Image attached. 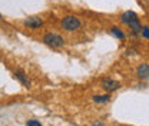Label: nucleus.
<instances>
[{
	"label": "nucleus",
	"mask_w": 149,
	"mask_h": 126,
	"mask_svg": "<svg viewBox=\"0 0 149 126\" xmlns=\"http://www.w3.org/2000/svg\"><path fill=\"white\" fill-rule=\"evenodd\" d=\"M93 100L97 102V103H108L111 100V96L109 95H103V96H93Z\"/></svg>",
	"instance_id": "obj_8"
},
{
	"label": "nucleus",
	"mask_w": 149,
	"mask_h": 126,
	"mask_svg": "<svg viewBox=\"0 0 149 126\" xmlns=\"http://www.w3.org/2000/svg\"><path fill=\"white\" fill-rule=\"evenodd\" d=\"M138 77L141 79V80H149V65L146 63H142L139 68H138Z\"/></svg>",
	"instance_id": "obj_4"
},
{
	"label": "nucleus",
	"mask_w": 149,
	"mask_h": 126,
	"mask_svg": "<svg viewBox=\"0 0 149 126\" xmlns=\"http://www.w3.org/2000/svg\"><path fill=\"white\" fill-rule=\"evenodd\" d=\"M42 24H43L42 19H40V17H36V16H33V17H29L27 20H24V26H26V27H30V29H39Z\"/></svg>",
	"instance_id": "obj_5"
},
{
	"label": "nucleus",
	"mask_w": 149,
	"mask_h": 126,
	"mask_svg": "<svg viewBox=\"0 0 149 126\" xmlns=\"http://www.w3.org/2000/svg\"><path fill=\"white\" fill-rule=\"evenodd\" d=\"M29 126H40V122H36V120H29L27 122Z\"/></svg>",
	"instance_id": "obj_11"
},
{
	"label": "nucleus",
	"mask_w": 149,
	"mask_h": 126,
	"mask_svg": "<svg viewBox=\"0 0 149 126\" xmlns=\"http://www.w3.org/2000/svg\"><path fill=\"white\" fill-rule=\"evenodd\" d=\"M142 36L146 37V39H149V27H142Z\"/></svg>",
	"instance_id": "obj_10"
},
{
	"label": "nucleus",
	"mask_w": 149,
	"mask_h": 126,
	"mask_svg": "<svg viewBox=\"0 0 149 126\" xmlns=\"http://www.w3.org/2000/svg\"><path fill=\"white\" fill-rule=\"evenodd\" d=\"M0 19H1V16H0Z\"/></svg>",
	"instance_id": "obj_12"
},
{
	"label": "nucleus",
	"mask_w": 149,
	"mask_h": 126,
	"mask_svg": "<svg viewBox=\"0 0 149 126\" xmlns=\"http://www.w3.org/2000/svg\"><path fill=\"white\" fill-rule=\"evenodd\" d=\"M60 24H62V27H63L66 32H74V30L80 29V26H82L80 20L77 17H74V16H66V17L60 22Z\"/></svg>",
	"instance_id": "obj_2"
},
{
	"label": "nucleus",
	"mask_w": 149,
	"mask_h": 126,
	"mask_svg": "<svg viewBox=\"0 0 149 126\" xmlns=\"http://www.w3.org/2000/svg\"><path fill=\"white\" fill-rule=\"evenodd\" d=\"M100 86H102V89L105 90V92L112 93V92H115V90H118L120 88V83L116 82V80H113V79H103L102 83H100Z\"/></svg>",
	"instance_id": "obj_3"
},
{
	"label": "nucleus",
	"mask_w": 149,
	"mask_h": 126,
	"mask_svg": "<svg viewBox=\"0 0 149 126\" xmlns=\"http://www.w3.org/2000/svg\"><path fill=\"white\" fill-rule=\"evenodd\" d=\"M43 42L50 46V47H55V49H59L65 45V39L60 36V35H56V33H46L43 36Z\"/></svg>",
	"instance_id": "obj_1"
},
{
	"label": "nucleus",
	"mask_w": 149,
	"mask_h": 126,
	"mask_svg": "<svg viewBox=\"0 0 149 126\" xmlns=\"http://www.w3.org/2000/svg\"><path fill=\"white\" fill-rule=\"evenodd\" d=\"M111 30H112V33H113L115 36L118 37V39H120V40H123V39H125V35H123V32H120V30H119L118 27H112Z\"/></svg>",
	"instance_id": "obj_9"
},
{
	"label": "nucleus",
	"mask_w": 149,
	"mask_h": 126,
	"mask_svg": "<svg viewBox=\"0 0 149 126\" xmlns=\"http://www.w3.org/2000/svg\"><path fill=\"white\" fill-rule=\"evenodd\" d=\"M136 17V13L135 12H132V10H129V12H125L123 15H122V22L123 23H126V24H129L130 22H133Z\"/></svg>",
	"instance_id": "obj_7"
},
{
	"label": "nucleus",
	"mask_w": 149,
	"mask_h": 126,
	"mask_svg": "<svg viewBox=\"0 0 149 126\" xmlns=\"http://www.w3.org/2000/svg\"><path fill=\"white\" fill-rule=\"evenodd\" d=\"M15 76H16V79H19V82H20L23 86H26V88L30 86V80H29V77H27L23 72H16L15 73Z\"/></svg>",
	"instance_id": "obj_6"
}]
</instances>
